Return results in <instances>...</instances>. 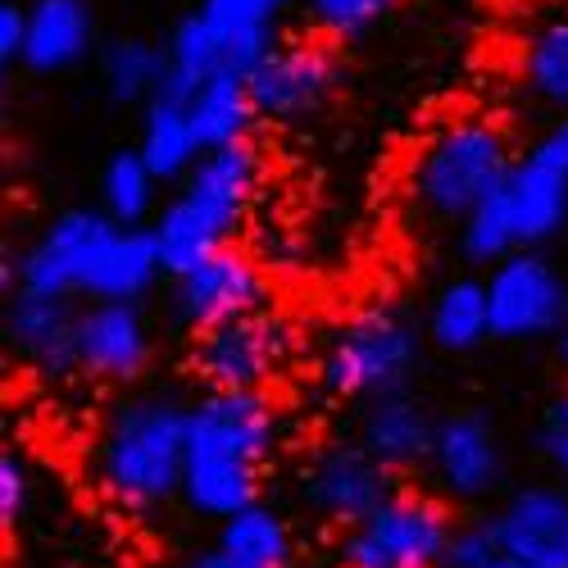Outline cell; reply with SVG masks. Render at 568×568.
Masks as SVG:
<instances>
[{
  "label": "cell",
  "instance_id": "cell-1",
  "mask_svg": "<svg viewBox=\"0 0 568 568\" xmlns=\"http://www.w3.org/2000/svg\"><path fill=\"white\" fill-rule=\"evenodd\" d=\"M273 446L277 414L264 392H205L186 414L182 500L219 524L260 505Z\"/></svg>",
  "mask_w": 568,
  "mask_h": 568
},
{
  "label": "cell",
  "instance_id": "cell-2",
  "mask_svg": "<svg viewBox=\"0 0 568 568\" xmlns=\"http://www.w3.org/2000/svg\"><path fill=\"white\" fill-rule=\"evenodd\" d=\"M260 151L236 141L223 151H205L201 164L182 178V192L155 214L151 232L160 246V264L169 277H182L214 251L232 246L236 223L246 219L260 186Z\"/></svg>",
  "mask_w": 568,
  "mask_h": 568
},
{
  "label": "cell",
  "instance_id": "cell-3",
  "mask_svg": "<svg viewBox=\"0 0 568 568\" xmlns=\"http://www.w3.org/2000/svg\"><path fill=\"white\" fill-rule=\"evenodd\" d=\"M186 414L173 396H128L97 442V478L123 509H155L182 496Z\"/></svg>",
  "mask_w": 568,
  "mask_h": 568
},
{
  "label": "cell",
  "instance_id": "cell-4",
  "mask_svg": "<svg viewBox=\"0 0 568 568\" xmlns=\"http://www.w3.org/2000/svg\"><path fill=\"white\" fill-rule=\"evenodd\" d=\"M423 359V333L409 314L392 305H373L337 323L318 355V383L342 396L373 405L409 387V377Z\"/></svg>",
  "mask_w": 568,
  "mask_h": 568
},
{
  "label": "cell",
  "instance_id": "cell-5",
  "mask_svg": "<svg viewBox=\"0 0 568 568\" xmlns=\"http://www.w3.org/2000/svg\"><path fill=\"white\" fill-rule=\"evenodd\" d=\"M514 164L509 141L491 119H455L423 146L414 164V196L433 219L464 223L509 182Z\"/></svg>",
  "mask_w": 568,
  "mask_h": 568
},
{
  "label": "cell",
  "instance_id": "cell-6",
  "mask_svg": "<svg viewBox=\"0 0 568 568\" xmlns=\"http://www.w3.org/2000/svg\"><path fill=\"white\" fill-rule=\"evenodd\" d=\"M446 500L428 491H392L364 524L342 537L337 564L346 568H442L455 537Z\"/></svg>",
  "mask_w": 568,
  "mask_h": 568
},
{
  "label": "cell",
  "instance_id": "cell-7",
  "mask_svg": "<svg viewBox=\"0 0 568 568\" xmlns=\"http://www.w3.org/2000/svg\"><path fill=\"white\" fill-rule=\"evenodd\" d=\"M483 282L496 342H537L559 337L568 327V282L541 251L509 255Z\"/></svg>",
  "mask_w": 568,
  "mask_h": 568
},
{
  "label": "cell",
  "instance_id": "cell-8",
  "mask_svg": "<svg viewBox=\"0 0 568 568\" xmlns=\"http://www.w3.org/2000/svg\"><path fill=\"white\" fill-rule=\"evenodd\" d=\"M287 355H292L287 323L260 310L196 333L192 368L210 392H264V383L287 364Z\"/></svg>",
  "mask_w": 568,
  "mask_h": 568
},
{
  "label": "cell",
  "instance_id": "cell-9",
  "mask_svg": "<svg viewBox=\"0 0 568 568\" xmlns=\"http://www.w3.org/2000/svg\"><path fill=\"white\" fill-rule=\"evenodd\" d=\"M114 219L105 210H64V214H55L23 255H6V268H0L6 296L10 292L60 296V301L82 296V277H87L91 251H97L101 232Z\"/></svg>",
  "mask_w": 568,
  "mask_h": 568
},
{
  "label": "cell",
  "instance_id": "cell-10",
  "mask_svg": "<svg viewBox=\"0 0 568 568\" xmlns=\"http://www.w3.org/2000/svg\"><path fill=\"white\" fill-rule=\"evenodd\" d=\"M392 468L377 464L359 442H327L310 455L301 473V500L323 524L355 528L392 496Z\"/></svg>",
  "mask_w": 568,
  "mask_h": 568
},
{
  "label": "cell",
  "instance_id": "cell-11",
  "mask_svg": "<svg viewBox=\"0 0 568 568\" xmlns=\"http://www.w3.org/2000/svg\"><path fill=\"white\" fill-rule=\"evenodd\" d=\"M337 78L342 69H337L327 37H314V41L301 37V41H277L246 82H251L260 119L292 123V119L323 110V101L337 91Z\"/></svg>",
  "mask_w": 568,
  "mask_h": 568
},
{
  "label": "cell",
  "instance_id": "cell-12",
  "mask_svg": "<svg viewBox=\"0 0 568 568\" xmlns=\"http://www.w3.org/2000/svg\"><path fill=\"white\" fill-rule=\"evenodd\" d=\"M264 296H268V287H264L260 264L236 246H223L210 260H201L196 268L173 277V314L192 327V333L260 314Z\"/></svg>",
  "mask_w": 568,
  "mask_h": 568
},
{
  "label": "cell",
  "instance_id": "cell-13",
  "mask_svg": "<svg viewBox=\"0 0 568 568\" xmlns=\"http://www.w3.org/2000/svg\"><path fill=\"white\" fill-rule=\"evenodd\" d=\"M433 473L446 496L455 500H487L505 483V446L483 414H446L437 418Z\"/></svg>",
  "mask_w": 568,
  "mask_h": 568
},
{
  "label": "cell",
  "instance_id": "cell-14",
  "mask_svg": "<svg viewBox=\"0 0 568 568\" xmlns=\"http://www.w3.org/2000/svg\"><path fill=\"white\" fill-rule=\"evenodd\" d=\"M491 524L505 559H518L528 568H568V487H518L496 509Z\"/></svg>",
  "mask_w": 568,
  "mask_h": 568
},
{
  "label": "cell",
  "instance_id": "cell-15",
  "mask_svg": "<svg viewBox=\"0 0 568 568\" xmlns=\"http://www.w3.org/2000/svg\"><path fill=\"white\" fill-rule=\"evenodd\" d=\"M151 364V327L132 301H101L78 314V373L97 383H132Z\"/></svg>",
  "mask_w": 568,
  "mask_h": 568
},
{
  "label": "cell",
  "instance_id": "cell-16",
  "mask_svg": "<svg viewBox=\"0 0 568 568\" xmlns=\"http://www.w3.org/2000/svg\"><path fill=\"white\" fill-rule=\"evenodd\" d=\"M78 314L82 310H73V301H60V296L10 292L6 296V342L23 364L51 377L78 373Z\"/></svg>",
  "mask_w": 568,
  "mask_h": 568
},
{
  "label": "cell",
  "instance_id": "cell-17",
  "mask_svg": "<svg viewBox=\"0 0 568 568\" xmlns=\"http://www.w3.org/2000/svg\"><path fill=\"white\" fill-rule=\"evenodd\" d=\"M160 277H164V264H160L155 232L110 223L101 232L97 251H91V264H87V277H82V296L91 305H101V301H132L136 305Z\"/></svg>",
  "mask_w": 568,
  "mask_h": 568
},
{
  "label": "cell",
  "instance_id": "cell-18",
  "mask_svg": "<svg viewBox=\"0 0 568 568\" xmlns=\"http://www.w3.org/2000/svg\"><path fill=\"white\" fill-rule=\"evenodd\" d=\"M355 442L392 473L428 464L433 459V442H437V418L423 409L409 392L383 396L359 409V428Z\"/></svg>",
  "mask_w": 568,
  "mask_h": 568
},
{
  "label": "cell",
  "instance_id": "cell-19",
  "mask_svg": "<svg viewBox=\"0 0 568 568\" xmlns=\"http://www.w3.org/2000/svg\"><path fill=\"white\" fill-rule=\"evenodd\" d=\"M28 10V73H69L78 69L91 45H97V14L87 0H32Z\"/></svg>",
  "mask_w": 568,
  "mask_h": 568
},
{
  "label": "cell",
  "instance_id": "cell-20",
  "mask_svg": "<svg viewBox=\"0 0 568 568\" xmlns=\"http://www.w3.org/2000/svg\"><path fill=\"white\" fill-rule=\"evenodd\" d=\"M505 201H509L514 232H518V242H524V251H541L568 223V173H559L532 155H518V164L505 182Z\"/></svg>",
  "mask_w": 568,
  "mask_h": 568
},
{
  "label": "cell",
  "instance_id": "cell-21",
  "mask_svg": "<svg viewBox=\"0 0 568 568\" xmlns=\"http://www.w3.org/2000/svg\"><path fill=\"white\" fill-rule=\"evenodd\" d=\"M141 160L151 164L160 182H182L201 164V136L192 123V101L173 97V91H155V101L141 110V136H136Z\"/></svg>",
  "mask_w": 568,
  "mask_h": 568
},
{
  "label": "cell",
  "instance_id": "cell-22",
  "mask_svg": "<svg viewBox=\"0 0 568 568\" xmlns=\"http://www.w3.org/2000/svg\"><path fill=\"white\" fill-rule=\"evenodd\" d=\"M287 6L292 0H201V19L223 41L232 73L251 78L255 64L277 45L273 28H277V14Z\"/></svg>",
  "mask_w": 568,
  "mask_h": 568
},
{
  "label": "cell",
  "instance_id": "cell-23",
  "mask_svg": "<svg viewBox=\"0 0 568 568\" xmlns=\"http://www.w3.org/2000/svg\"><path fill=\"white\" fill-rule=\"evenodd\" d=\"M428 342L468 355L483 342H491V305H487V282L478 277H455L433 296L428 305Z\"/></svg>",
  "mask_w": 568,
  "mask_h": 568
},
{
  "label": "cell",
  "instance_id": "cell-24",
  "mask_svg": "<svg viewBox=\"0 0 568 568\" xmlns=\"http://www.w3.org/2000/svg\"><path fill=\"white\" fill-rule=\"evenodd\" d=\"M255 119L260 110L242 73H219L192 97V123L201 136V151H223V146H236V141H251Z\"/></svg>",
  "mask_w": 568,
  "mask_h": 568
},
{
  "label": "cell",
  "instance_id": "cell-25",
  "mask_svg": "<svg viewBox=\"0 0 568 568\" xmlns=\"http://www.w3.org/2000/svg\"><path fill=\"white\" fill-rule=\"evenodd\" d=\"M164 73H169V51L146 37H119L101 51V82L110 91V101L119 105L146 110L155 101V91L164 87Z\"/></svg>",
  "mask_w": 568,
  "mask_h": 568
},
{
  "label": "cell",
  "instance_id": "cell-26",
  "mask_svg": "<svg viewBox=\"0 0 568 568\" xmlns=\"http://www.w3.org/2000/svg\"><path fill=\"white\" fill-rule=\"evenodd\" d=\"M214 546H223L227 555L246 559L255 568H292V559H296L292 524L264 500L242 509V514H232L227 524H219V541Z\"/></svg>",
  "mask_w": 568,
  "mask_h": 568
},
{
  "label": "cell",
  "instance_id": "cell-27",
  "mask_svg": "<svg viewBox=\"0 0 568 568\" xmlns=\"http://www.w3.org/2000/svg\"><path fill=\"white\" fill-rule=\"evenodd\" d=\"M155 201H160V178L141 160V151L136 146L114 151L101 169V210L119 227H151Z\"/></svg>",
  "mask_w": 568,
  "mask_h": 568
},
{
  "label": "cell",
  "instance_id": "cell-28",
  "mask_svg": "<svg viewBox=\"0 0 568 568\" xmlns=\"http://www.w3.org/2000/svg\"><path fill=\"white\" fill-rule=\"evenodd\" d=\"M524 82L537 101L568 110V19L541 23L524 45Z\"/></svg>",
  "mask_w": 568,
  "mask_h": 568
},
{
  "label": "cell",
  "instance_id": "cell-29",
  "mask_svg": "<svg viewBox=\"0 0 568 568\" xmlns=\"http://www.w3.org/2000/svg\"><path fill=\"white\" fill-rule=\"evenodd\" d=\"M459 251H464L468 264H487V268H496L509 255L524 251V242H518V232H514V214H509V201H505V186L459 223Z\"/></svg>",
  "mask_w": 568,
  "mask_h": 568
},
{
  "label": "cell",
  "instance_id": "cell-30",
  "mask_svg": "<svg viewBox=\"0 0 568 568\" xmlns=\"http://www.w3.org/2000/svg\"><path fill=\"white\" fill-rule=\"evenodd\" d=\"M396 6L400 0H305V14L327 41H351L377 28Z\"/></svg>",
  "mask_w": 568,
  "mask_h": 568
},
{
  "label": "cell",
  "instance_id": "cell-31",
  "mask_svg": "<svg viewBox=\"0 0 568 568\" xmlns=\"http://www.w3.org/2000/svg\"><path fill=\"white\" fill-rule=\"evenodd\" d=\"M500 559H505V550H500L496 524H491V518H483V524H459L455 528L442 568H496Z\"/></svg>",
  "mask_w": 568,
  "mask_h": 568
},
{
  "label": "cell",
  "instance_id": "cell-32",
  "mask_svg": "<svg viewBox=\"0 0 568 568\" xmlns=\"http://www.w3.org/2000/svg\"><path fill=\"white\" fill-rule=\"evenodd\" d=\"M537 450L559 478H568V387L550 396L537 418Z\"/></svg>",
  "mask_w": 568,
  "mask_h": 568
},
{
  "label": "cell",
  "instance_id": "cell-33",
  "mask_svg": "<svg viewBox=\"0 0 568 568\" xmlns=\"http://www.w3.org/2000/svg\"><path fill=\"white\" fill-rule=\"evenodd\" d=\"M28 500H32V473L14 450H6L0 455V524L14 528L28 514Z\"/></svg>",
  "mask_w": 568,
  "mask_h": 568
},
{
  "label": "cell",
  "instance_id": "cell-34",
  "mask_svg": "<svg viewBox=\"0 0 568 568\" xmlns=\"http://www.w3.org/2000/svg\"><path fill=\"white\" fill-rule=\"evenodd\" d=\"M23 45H28V10H19L14 0L0 6V69H19L23 64Z\"/></svg>",
  "mask_w": 568,
  "mask_h": 568
},
{
  "label": "cell",
  "instance_id": "cell-35",
  "mask_svg": "<svg viewBox=\"0 0 568 568\" xmlns=\"http://www.w3.org/2000/svg\"><path fill=\"white\" fill-rule=\"evenodd\" d=\"M528 155L541 160V164H550V169H559V173H568V114L555 119V123L532 141Z\"/></svg>",
  "mask_w": 568,
  "mask_h": 568
},
{
  "label": "cell",
  "instance_id": "cell-36",
  "mask_svg": "<svg viewBox=\"0 0 568 568\" xmlns=\"http://www.w3.org/2000/svg\"><path fill=\"white\" fill-rule=\"evenodd\" d=\"M186 568H255V564H246V559L227 555L223 546H210V550H201V555L186 559Z\"/></svg>",
  "mask_w": 568,
  "mask_h": 568
},
{
  "label": "cell",
  "instance_id": "cell-37",
  "mask_svg": "<svg viewBox=\"0 0 568 568\" xmlns=\"http://www.w3.org/2000/svg\"><path fill=\"white\" fill-rule=\"evenodd\" d=\"M555 355H559V368H564V377H568V327H564L559 342H555Z\"/></svg>",
  "mask_w": 568,
  "mask_h": 568
},
{
  "label": "cell",
  "instance_id": "cell-38",
  "mask_svg": "<svg viewBox=\"0 0 568 568\" xmlns=\"http://www.w3.org/2000/svg\"><path fill=\"white\" fill-rule=\"evenodd\" d=\"M496 568H528V564H518V559H500Z\"/></svg>",
  "mask_w": 568,
  "mask_h": 568
},
{
  "label": "cell",
  "instance_id": "cell-39",
  "mask_svg": "<svg viewBox=\"0 0 568 568\" xmlns=\"http://www.w3.org/2000/svg\"><path fill=\"white\" fill-rule=\"evenodd\" d=\"M333 568H346V564H333Z\"/></svg>",
  "mask_w": 568,
  "mask_h": 568
}]
</instances>
